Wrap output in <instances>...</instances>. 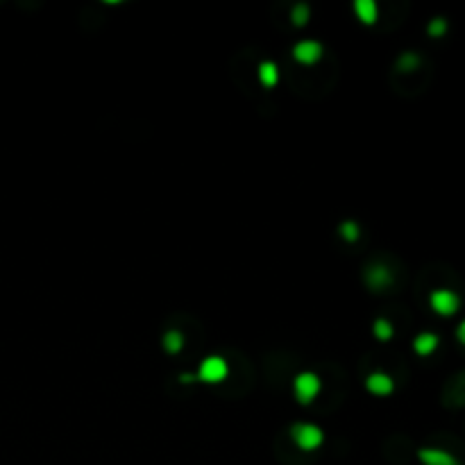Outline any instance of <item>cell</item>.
<instances>
[{
    "mask_svg": "<svg viewBox=\"0 0 465 465\" xmlns=\"http://www.w3.org/2000/svg\"><path fill=\"white\" fill-rule=\"evenodd\" d=\"M291 438H293L295 445L302 449V452H313V449H318L322 445L324 433H322L320 427H315V425L298 422V425H293Z\"/></svg>",
    "mask_w": 465,
    "mask_h": 465,
    "instance_id": "obj_1",
    "label": "cell"
},
{
    "mask_svg": "<svg viewBox=\"0 0 465 465\" xmlns=\"http://www.w3.org/2000/svg\"><path fill=\"white\" fill-rule=\"evenodd\" d=\"M429 307H431L433 313L442 315V318H449V315L459 313L461 295L452 289H436V291L429 293Z\"/></svg>",
    "mask_w": 465,
    "mask_h": 465,
    "instance_id": "obj_2",
    "label": "cell"
},
{
    "mask_svg": "<svg viewBox=\"0 0 465 465\" xmlns=\"http://www.w3.org/2000/svg\"><path fill=\"white\" fill-rule=\"evenodd\" d=\"M320 388H322V381L315 372H302L295 377V383H293L295 397H298L300 404H311L315 397L320 395Z\"/></svg>",
    "mask_w": 465,
    "mask_h": 465,
    "instance_id": "obj_3",
    "label": "cell"
},
{
    "mask_svg": "<svg viewBox=\"0 0 465 465\" xmlns=\"http://www.w3.org/2000/svg\"><path fill=\"white\" fill-rule=\"evenodd\" d=\"M227 374H230V366L223 357H206L198 368L195 377L204 383H220L227 379Z\"/></svg>",
    "mask_w": 465,
    "mask_h": 465,
    "instance_id": "obj_4",
    "label": "cell"
},
{
    "mask_svg": "<svg viewBox=\"0 0 465 465\" xmlns=\"http://www.w3.org/2000/svg\"><path fill=\"white\" fill-rule=\"evenodd\" d=\"M363 279L372 291H383L393 284V272H390L383 263H372L366 268Z\"/></svg>",
    "mask_w": 465,
    "mask_h": 465,
    "instance_id": "obj_5",
    "label": "cell"
},
{
    "mask_svg": "<svg viewBox=\"0 0 465 465\" xmlns=\"http://www.w3.org/2000/svg\"><path fill=\"white\" fill-rule=\"evenodd\" d=\"M418 459L422 465H461V461L456 459L452 452L440 447H422L418 449Z\"/></svg>",
    "mask_w": 465,
    "mask_h": 465,
    "instance_id": "obj_6",
    "label": "cell"
},
{
    "mask_svg": "<svg viewBox=\"0 0 465 465\" xmlns=\"http://www.w3.org/2000/svg\"><path fill=\"white\" fill-rule=\"evenodd\" d=\"M293 57H295V62H300V64H305V66L315 64L322 57V46H320L318 41H311V39L300 41V43H295Z\"/></svg>",
    "mask_w": 465,
    "mask_h": 465,
    "instance_id": "obj_7",
    "label": "cell"
},
{
    "mask_svg": "<svg viewBox=\"0 0 465 465\" xmlns=\"http://www.w3.org/2000/svg\"><path fill=\"white\" fill-rule=\"evenodd\" d=\"M366 386H368V390H370L372 395L386 397V395H390L395 390V381L386 372H372L370 377L366 379Z\"/></svg>",
    "mask_w": 465,
    "mask_h": 465,
    "instance_id": "obj_8",
    "label": "cell"
},
{
    "mask_svg": "<svg viewBox=\"0 0 465 465\" xmlns=\"http://www.w3.org/2000/svg\"><path fill=\"white\" fill-rule=\"evenodd\" d=\"M440 345V338L433 334V331H422V334H418L413 338V352L420 354V357H429L438 350Z\"/></svg>",
    "mask_w": 465,
    "mask_h": 465,
    "instance_id": "obj_9",
    "label": "cell"
},
{
    "mask_svg": "<svg viewBox=\"0 0 465 465\" xmlns=\"http://www.w3.org/2000/svg\"><path fill=\"white\" fill-rule=\"evenodd\" d=\"M354 14H357V19L361 23L372 25V23H377V19H379V7L374 0H357V3H354Z\"/></svg>",
    "mask_w": 465,
    "mask_h": 465,
    "instance_id": "obj_10",
    "label": "cell"
},
{
    "mask_svg": "<svg viewBox=\"0 0 465 465\" xmlns=\"http://www.w3.org/2000/svg\"><path fill=\"white\" fill-rule=\"evenodd\" d=\"M259 80H261V84L265 86V88H272L277 82H279V71H277V66L272 64V62H263L261 66H259Z\"/></svg>",
    "mask_w": 465,
    "mask_h": 465,
    "instance_id": "obj_11",
    "label": "cell"
},
{
    "mask_svg": "<svg viewBox=\"0 0 465 465\" xmlns=\"http://www.w3.org/2000/svg\"><path fill=\"white\" fill-rule=\"evenodd\" d=\"M182 348H184V336H182V331H177V329L168 331V334L164 336V350H166L168 354H177V352H182Z\"/></svg>",
    "mask_w": 465,
    "mask_h": 465,
    "instance_id": "obj_12",
    "label": "cell"
},
{
    "mask_svg": "<svg viewBox=\"0 0 465 465\" xmlns=\"http://www.w3.org/2000/svg\"><path fill=\"white\" fill-rule=\"evenodd\" d=\"M372 331H374V336H377L379 341H390L393 334H395V327L390 324V320L377 318V320H374V324H372Z\"/></svg>",
    "mask_w": 465,
    "mask_h": 465,
    "instance_id": "obj_13",
    "label": "cell"
},
{
    "mask_svg": "<svg viewBox=\"0 0 465 465\" xmlns=\"http://www.w3.org/2000/svg\"><path fill=\"white\" fill-rule=\"evenodd\" d=\"M427 34L431 36V39H440V36L447 34V19L442 16H436L429 21V25H427Z\"/></svg>",
    "mask_w": 465,
    "mask_h": 465,
    "instance_id": "obj_14",
    "label": "cell"
},
{
    "mask_svg": "<svg viewBox=\"0 0 465 465\" xmlns=\"http://www.w3.org/2000/svg\"><path fill=\"white\" fill-rule=\"evenodd\" d=\"M397 66H400V71H404V73L416 71L420 66V55L418 53H404V55H400V59H397Z\"/></svg>",
    "mask_w": 465,
    "mask_h": 465,
    "instance_id": "obj_15",
    "label": "cell"
},
{
    "mask_svg": "<svg viewBox=\"0 0 465 465\" xmlns=\"http://www.w3.org/2000/svg\"><path fill=\"white\" fill-rule=\"evenodd\" d=\"M309 5H305V3H300V5H295L293 7V14H291V19H293V25H298V27H302V25H307L309 23Z\"/></svg>",
    "mask_w": 465,
    "mask_h": 465,
    "instance_id": "obj_16",
    "label": "cell"
},
{
    "mask_svg": "<svg viewBox=\"0 0 465 465\" xmlns=\"http://www.w3.org/2000/svg\"><path fill=\"white\" fill-rule=\"evenodd\" d=\"M338 232H341V236H343L345 241L354 243V241L359 239V234H361V227H359L357 223H354V220H345V223L341 225V230H338Z\"/></svg>",
    "mask_w": 465,
    "mask_h": 465,
    "instance_id": "obj_17",
    "label": "cell"
},
{
    "mask_svg": "<svg viewBox=\"0 0 465 465\" xmlns=\"http://www.w3.org/2000/svg\"><path fill=\"white\" fill-rule=\"evenodd\" d=\"M456 338H459L461 345H465V318L459 322V327H456Z\"/></svg>",
    "mask_w": 465,
    "mask_h": 465,
    "instance_id": "obj_18",
    "label": "cell"
},
{
    "mask_svg": "<svg viewBox=\"0 0 465 465\" xmlns=\"http://www.w3.org/2000/svg\"><path fill=\"white\" fill-rule=\"evenodd\" d=\"M180 381L182 383H193V381H198V377L195 374H180Z\"/></svg>",
    "mask_w": 465,
    "mask_h": 465,
    "instance_id": "obj_19",
    "label": "cell"
}]
</instances>
